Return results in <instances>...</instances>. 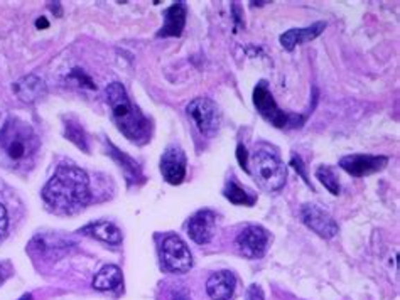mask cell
Masks as SVG:
<instances>
[{
    "label": "cell",
    "instance_id": "13",
    "mask_svg": "<svg viewBox=\"0 0 400 300\" xmlns=\"http://www.w3.org/2000/svg\"><path fill=\"white\" fill-rule=\"evenodd\" d=\"M236 279L230 270L213 274L207 282V292L213 300H230L235 294Z\"/></svg>",
    "mask_w": 400,
    "mask_h": 300
},
{
    "label": "cell",
    "instance_id": "29",
    "mask_svg": "<svg viewBox=\"0 0 400 300\" xmlns=\"http://www.w3.org/2000/svg\"><path fill=\"white\" fill-rule=\"evenodd\" d=\"M36 26H37V27H48L49 24L44 21V19H39V21L36 22Z\"/></svg>",
    "mask_w": 400,
    "mask_h": 300
},
{
    "label": "cell",
    "instance_id": "6",
    "mask_svg": "<svg viewBox=\"0 0 400 300\" xmlns=\"http://www.w3.org/2000/svg\"><path fill=\"white\" fill-rule=\"evenodd\" d=\"M159 255H161V265L164 267V270L171 272V274H186V272L191 270V252L180 236H166L162 240Z\"/></svg>",
    "mask_w": 400,
    "mask_h": 300
},
{
    "label": "cell",
    "instance_id": "7",
    "mask_svg": "<svg viewBox=\"0 0 400 300\" xmlns=\"http://www.w3.org/2000/svg\"><path fill=\"white\" fill-rule=\"evenodd\" d=\"M198 130L207 137H213L220 128V110L216 103L209 98H194L186 108Z\"/></svg>",
    "mask_w": 400,
    "mask_h": 300
},
{
    "label": "cell",
    "instance_id": "10",
    "mask_svg": "<svg viewBox=\"0 0 400 300\" xmlns=\"http://www.w3.org/2000/svg\"><path fill=\"white\" fill-rule=\"evenodd\" d=\"M302 223L313 229L321 238H335L338 235V224L331 214L326 213L316 204H304L301 208Z\"/></svg>",
    "mask_w": 400,
    "mask_h": 300
},
{
    "label": "cell",
    "instance_id": "16",
    "mask_svg": "<svg viewBox=\"0 0 400 300\" xmlns=\"http://www.w3.org/2000/svg\"><path fill=\"white\" fill-rule=\"evenodd\" d=\"M326 29L324 22H316V24L304 27V29H290L281 36L282 48L287 51H293L297 44H304V42L313 41Z\"/></svg>",
    "mask_w": 400,
    "mask_h": 300
},
{
    "label": "cell",
    "instance_id": "12",
    "mask_svg": "<svg viewBox=\"0 0 400 300\" xmlns=\"http://www.w3.org/2000/svg\"><path fill=\"white\" fill-rule=\"evenodd\" d=\"M162 177L169 184L177 186L186 177V155L180 147H169L161 159Z\"/></svg>",
    "mask_w": 400,
    "mask_h": 300
},
{
    "label": "cell",
    "instance_id": "19",
    "mask_svg": "<svg viewBox=\"0 0 400 300\" xmlns=\"http://www.w3.org/2000/svg\"><path fill=\"white\" fill-rule=\"evenodd\" d=\"M122 285V270L116 265H107L93 279V287L100 292L114 290Z\"/></svg>",
    "mask_w": 400,
    "mask_h": 300
},
{
    "label": "cell",
    "instance_id": "18",
    "mask_svg": "<svg viewBox=\"0 0 400 300\" xmlns=\"http://www.w3.org/2000/svg\"><path fill=\"white\" fill-rule=\"evenodd\" d=\"M69 248V241L64 240L63 236L60 235H37L31 241L29 250L31 253H39V255H49L56 258L54 252H60V255L66 253V250Z\"/></svg>",
    "mask_w": 400,
    "mask_h": 300
},
{
    "label": "cell",
    "instance_id": "3",
    "mask_svg": "<svg viewBox=\"0 0 400 300\" xmlns=\"http://www.w3.org/2000/svg\"><path fill=\"white\" fill-rule=\"evenodd\" d=\"M39 145L36 132L22 120L10 118L0 128V152L14 169H29L36 161Z\"/></svg>",
    "mask_w": 400,
    "mask_h": 300
},
{
    "label": "cell",
    "instance_id": "31",
    "mask_svg": "<svg viewBox=\"0 0 400 300\" xmlns=\"http://www.w3.org/2000/svg\"><path fill=\"white\" fill-rule=\"evenodd\" d=\"M174 300H188V299H186L184 295H176V299H174Z\"/></svg>",
    "mask_w": 400,
    "mask_h": 300
},
{
    "label": "cell",
    "instance_id": "20",
    "mask_svg": "<svg viewBox=\"0 0 400 300\" xmlns=\"http://www.w3.org/2000/svg\"><path fill=\"white\" fill-rule=\"evenodd\" d=\"M108 149H110V155L115 159L116 162L120 164V169L125 173V177L129 182H137L139 179H142V174H141V167L137 166V162L132 161L129 155H125L123 152L116 150L114 145H108Z\"/></svg>",
    "mask_w": 400,
    "mask_h": 300
},
{
    "label": "cell",
    "instance_id": "26",
    "mask_svg": "<svg viewBox=\"0 0 400 300\" xmlns=\"http://www.w3.org/2000/svg\"><path fill=\"white\" fill-rule=\"evenodd\" d=\"M245 300H263V290L259 285H250L247 290Z\"/></svg>",
    "mask_w": 400,
    "mask_h": 300
},
{
    "label": "cell",
    "instance_id": "1",
    "mask_svg": "<svg viewBox=\"0 0 400 300\" xmlns=\"http://www.w3.org/2000/svg\"><path fill=\"white\" fill-rule=\"evenodd\" d=\"M42 200L58 214H75L92 201L90 181L75 164H61L42 189Z\"/></svg>",
    "mask_w": 400,
    "mask_h": 300
},
{
    "label": "cell",
    "instance_id": "28",
    "mask_svg": "<svg viewBox=\"0 0 400 300\" xmlns=\"http://www.w3.org/2000/svg\"><path fill=\"white\" fill-rule=\"evenodd\" d=\"M290 166H294V169H296L297 173L302 175V179H304V181L308 182V184H309V181H308V175H306V170H304V166H302V161H301V157H296V155H293V161H290Z\"/></svg>",
    "mask_w": 400,
    "mask_h": 300
},
{
    "label": "cell",
    "instance_id": "25",
    "mask_svg": "<svg viewBox=\"0 0 400 300\" xmlns=\"http://www.w3.org/2000/svg\"><path fill=\"white\" fill-rule=\"evenodd\" d=\"M7 226H9V218H7V209H6V206L2 204V201H0V238L6 235Z\"/></svg>",
    "mask_w": 400,
    "mask_h": 300
},
{
    "label": "cell",
    "instance_id": "14",
    "mask_svg": "<svg viewBox=\"0 0 400 300\" xmlns=\"http://www.w3.org/2000/svg\"><path fill=\"white\" fill-rule=\"evenodd\" d=\"M186 14H188V9H186L184 2H176L174 6H171L169 9L166 10L164 26L161 27L157 36L159 37L181 36L182 29H184L186 26Z\"/></svg>",
    "mask_w": 400,
    "mask_h": 300
},
{
    "label": "cell",
    "instance_id": "8",
    "mask_svg": "<svg viewBox=\"0 0 400 300\" xmlns=\"http://www.w3.org/2000/svg\"><path fill=\"white\" fill-rule=\"evenodd\" d=\"M269 231L262 226L252 224L247 226L238 236H236V247L240 253L247 258H262L269 247Z\"/></svg>",
    "mask_w": 400,
    "mask_h": 300
},
{
    "label": "cell",
    "instance_id": "22",
    "mask_svg": "<svg viewBox=\"0 0 400 300\" xmlns=\"http://www.w3.org/2000/svg\"><path fill=\"white\" fill-rule=\"evenodd\" d=\"M316 177L320 179L321 184H323L324 188L329 191V193L335 194V196H338V194H340V191H341L340 181H338V175H336L335 169H333V167L321 166L320 169L316 170Z\"/></svg>",
    "mask_w": 400,
    "mask_h": 300
},
{
    "label": "cell",
    "instance_id": "24",
    "mask_svg": "<svg viewBox=\"0 0 400 300\" xmlns=\"http://www.w3.org/2000/svg\"><path fill=\"white\" fill-rule=\"evenodd\" d=\"M236 159H238V162H240V166H242V169L245 170V173H250V169H248V154H247L245 145L236 147Z\"/></svg>",
    "mask_w": 400,
    "mask_h": 300
},
{
    "label": "cell",
    "instance_id": "21",
    "mask_svg": "<svg viewBox=\"0 0 400 300\" xmlns=\"http://www.w3.org/2000/svg\"><path fill=\"white\" fill-rule=\"evenodd\" d=\"M223 194H225V197H227L228 201L233 202V204L252 206L255 202V196H250V193H247V191L243 189L242 186L238 184V182L233 181V179L227 184V188H225Z\"/></svg>",
    "mask_w": 400,
    "mask_h": 300
},
{
    "label": "cell",
    "instance_id": "2",
    "mask_svg": "<svg viewBox=\"0 0 400 300\" xmlns=\"http://www.w3.org/2000/svg\"><path fill=\"white\" fill-rule=\"evenodd\" d=\"M105 95H107L108 107H110L112 110V120H114L116 128H119L130 142L139 143V145H144V143L149 142L150 135H153L150 120L147 118L142 112H139V108H135L134 105H132L123 85H108L107 89H105Z\"/></svg>",
    "mask_w": 400,
    "mask_h": 300
},
{
    "label": "cell",
    "instance_id": "27",
    "mask_svg": "<svg viewBox=\"0 0 400 300\" xmlns=\"http://www.w3.org/2000/svg\"><path fill=\"white\" fill-rule=\"evenodd\" d=\"M10 275H12V265H10L9 262L0 263V285H2V283L6 282Z\"/></svg>",
    "mask_w": 400,
    "mask_h": 300
},
{
    "label": "cell",
    "instance_id": "4",
    "mask_svg": "<svg viewBox=\"0 0 400 300\" xmlns=\"http://www.w3.org/2000/svg\"><path fill=\"white\" fill-rule=\"evenodd\" d=\"M252 173L263 189L274 193L284 188L287 170L275 152L259 149L252 155Z\"/></svg>",
    "mask_w": 400,
    "mask_h": 300
},
{
    "label": "cell",
    "instance_id": "9",
    "mask_svg": "<svg viewBox=\"0 0 400 300\" xmlns=\"http://www.w3.org/2000/svg\"><path fill=\"white\" fill-rule=\"evenodd\" d=\"M388 164V157L385 155H363V154H353L347 155L340 161V167L353 177H367L375 173H380L385 169Z\"/></svg>",
    "mask_w": 400,
    "mask_h": 300
},
{
    "label": "cell",
    "instance_id": "15",
    "mask_svg": "<svg viewBox=\"0 0 400 300\" xmlns=\"http://www.w3.org/2000/svg\"><path fill=\"white\" fill-rule=\"evenodd\" d=\"M14 91L24 103H34V101L44 98L48 88L41 78L36 75H27L14 85Z\"/></svg>",
    "mask_w": 400,
    "mask_h": 300
},
{
    "label": "cell",
    "instance_id": "30",
    "mask_svg": "<svg viewBox=\"0 0 400 300\" xmlns=\"http://www.w3.org/2000/svg\"><path fill=\"white\" fill-rule=\"evenodd\" d=\"M19 300H33V295H31V294H26V295H22V297L19 299Z\"/></svg>",
    "mask_w": 400,
    "mask_h": 300
},
{
    "label": "cell",
    "instance_id": "17",
    "mask_svg": "<svg viewBox=\"0 0 400 300\" xmlns=\"http://www.w3.org/2000/svg\"><path fill=\"white\" fill-rule=\"evenodd\" d=\"M81 235L96 238V240L103 241V243L110 245H120L122 243V231L110 221H96V223H90L80 229Z\"/></svg>",
    "mask_w": 400,
    "mask_h": 300
},
{
    "label": "cell",
    "instance_id": "23",
    "mask_svg": "<svg viewBox=\"0 0 400 300\" xmlns=\"http://www.w3.org/2000/svg\"><path fill=\"white\" fill-rule=\"evenodd\" d=\"M64 128H66V137H68V140H71V142L75 143L76 147H80V149L88 152V139H87V134H85L83 127H81L78 122H75V120H68Z\"/></svg>",
    "mask_w": 400,
    "mask_h": 300
},
{
    "label": "cell",
    "instance_id": "5",
    "mask_svg": "<svg viewBox=\"0 0 400 300\" xmlns=\"http://www.w3.org/2000/svg\"><path fill=\"white\" fill-rule=\"evenodd\" d=\"M254 105L260 115L277 128H289V127L296 128L301 127L302 122H304V116L282 112L281 108L277 107V103H275L274 96H272V93L269 91V87H267L266 81H260L257 87H255Z\"/></svg>",
    "mask_w": 400,
    "mask_h": 300
},
{
    "label": "cell",
    "instance_id": "11",
    "mask_svg": "<svg viewBox=\"0 0 400 300\" xmlns=\"http://www.w3.org/2000/svg\"><path fill=\"white\" fill-rule=\"evenodd\" d=\"M216 214L209 209H203L193 214L188 223V235L198 245H208L215 236Z\"/></svg>",
    "mask_w": 400,
    "mask_h": 300
}]
</instances>
